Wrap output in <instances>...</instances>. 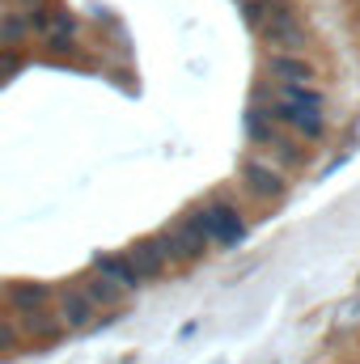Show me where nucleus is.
Listing matches in <instances>:
<instances>
[{"label": "nucleus", "instance_id": "nucleus-19", "mask_svg": "<svg viewBox=\"0 0 360 364\" xmlns=\"http://www.w3.org/2000/svg\"><path fill=\"white\" fill-rule=\"evenodd\" d=\"M17 68H21V55H17V51H4V55H0V81H9Z\"/></svg>", "mask_w": 360, "mask_h": 364}, {"label": "nucleus", "instance_id": "nucleus-8", "mask_svg": "<svg viewBox=\"0 0 360 364\" xmlns=\"http://www.w3.org/2000/svg\"><path fill=\"white\" fill-rule=\"evenodd\" d=\"M127 263L136 267V275H140V279H157V275L166 272V255H162L157 237H140V242L127 250Z\"/></svg>", "mask_w": 360, "mask_h": 364}, {"label": "nucleus", "instance_id": "nucleus-11", "mask_svg": "<svg viewBox=\"0 0 360 364\" xmlns=\"http://www.w3.org/2000/svg\"><path fill=\"white\" fill-rule=\"evenodd\" d=\"M93 272L106 275V279H115L119 288H140L144 279L136 275V267L127 263V255H93Z\"/></svg>", "mask_w": 360, "mask_h": 364}, {"label": "nucleus", "instance_id": "nucleus-7", "mask_svg": "<svg viewBox=\"0 0 360 364\" xmlns=\"http://www.w3.org/2000/svg\"><path fill=\"white\" fill-rule=\"evenodd\" d=\"M268 73L275 77V85H309L318 77L305 55H275V51L268 55Z\"/></svg>", "mask_w": 360, "mask_h": 364}, {"label": "nucleus", "instance_id": "nucleus-14", "mask_svg": "<svg viewBox=\"0 0 360 364\" xmlns=\"http://www.w3.org/2000/svg\"><path fill=\"white\" fill-rule=\"evenodd\" d=\"M271 97H280V102H292V106H309V110H322V93L314 90V85H275Z\"/></svg>", "mask_w": 360, "mask_h": 364}, {"label": "nucleus", "instance_id": "nucleus-18", "mask_svg": "<svg viewBox=\"0 0 360 364\" xmlns=\"http://www.w3.org/2000/svg\"><path fill=\"white\" fill-rule=\"evenodd\" d=\"M271 153H275V161H280V166H301V161H305V153H301V149H297L288 136H284V140H280Z\"/></svg>", "mask_w": 360, "mask_h": 364}, {"label": "nucleus", "instance_id": "nucleus-9", "mask_svg": "<svg viewBox=\"0 0 360 364\" xmlns=\"http://www.w3.org/2000/svg\"><path fill=\"white\" fill-rule=\"evenodd\" d=\"M77 288H81V292L90 296L93 309H119V305H123V296H127V288H119L115 279H106V275H97V272L85 275V279H81Z\"/></svg>", "mask_w": 360, "mask_h": 364}, {"label": "nucleus", "instance_id": "nucleus-17", "mask_svg": "<svg viewBox=\"0 0 360 364\" xmlns=\"http://www.w3.org/2000/svg\"><path fill=\"white\" fill-rule=\"evenodd\" d=\"M26 30H30V26H26V17H17V13L0 17V43H4V47H9V43H17Z\"/></svg>", "mask_w": 360, "mask_h": 364}, {"label": "nucleus", "instance_id": "nucleus-13", "mask_svg": "<svg viewBox=\"0 0 360 364\" xmlns=\"http://www.w3.org/2000/svg\"><path fill=\"white\" fill-rule=\"evenodd\" d=\"M21 326H26L30 335H38V339H55V335L64 331V322H60V314H47V309H34V314H21Z\"/></svg>", "mask_w": 360, "mask_h": 364}, {"label": "nucleus", "instance_id": "nucleus-3", "mask_svg": "<svg viewBox=\"0 0 360 364\" xmlns=\"http://www.w3.org/2000/svg\"><path fill=\"white\" fill-rule=\"evenodd\" d=\"M157 246H162L166 263H191V259L203 255L208 237H203V229H199V220H195V212H191V216H182L179 225H170L166 233H157Z\"/></svg>", "mask_w": 360, "mask_h": 364}, {"label": "nucleus", "instance_id": "nucleus-1", "mask_svg": "<svg viewBox=\"0 0 360 364\" xmlns=\"http://www.w3.org/2000/svg\"><path fill=\"white\" fill-rule=\"evenodd\" d=\"M259 38L275 47V55H301L305 51V26L297 21V13L284 4V0H275V9L268 13V21L259 26Z\"/></svg>", "mask_w": 360, "mask_h": 364}, {"label": "nucleus", "instance_id": "nucleus-12", "mask_svg": "<svg viewBox=\"0 0 360 364\" xmlns=\"http://www.w3.org/2000/svg\"><path fill=\"white\" fill-rule=\"evenodd\" d=\"M21 314H34V309H43L47 305V296H51V288L47 284H34V279H21V284H9V292H4Z\"/></svg>", "mask_w": 360, "mask_h": 364}, {"label": "nucleus", "instance_id": "nucleus-15", "mask_svg": "<svg viewBox=\"0 0 360 364\" xmlns=\"http://www.w3.org/2000/svg\"><path fill=\"white\" fill-rule=\"evenodd\" d=\"M73 38H77V17L55 13V26H51V34H47V47H51V51H68Z\"/></svg>", "mask_w": 360, "mask_h": 364}, {"label": "nucleus", "instance_id": "nucleus-5", "mask_svg": "<svg viewBox=\"0 0 360 364\" xmlns=\"http://www.w3.org/2000/svg\"><path fill=\"white\" fill-rule=\"evenodd\" d=\"M275 123H284V127H292V132H301L305 140H318L322 132H327V123H322V110H309V106H292V102H280V97H271V110H268Z\"/></svg>", "mask_w": 360, "mask_h": 364}, {"label": "nucleus", "instance_id": "nucleus-20", "mask_svg": "<svg viewBox=\"0 0 360 364\" xmlns=\"http://www.w3.org/2000/svg\"><path fill=\"white\" fill-rule=\"evenodd\" d=\"M13 343H17L13 326H9V322H0V352H13Z\"/></svg>", "mask_w": 360, "mask_h": 364}, {"label": "nucleus", "instance_id": "nucleus-4", "mask_svg": "<svg viewBox=\"0 0 360 364\" xmlns=\"http://www.w3.org/2000/svg\"><path fill=\"white\" fill-rule=\"evenodd\" d=\"M242 182H246V191H250L255 199H280V195L288 191L284 170L271 166V161H259V157H246V161H242Z\"/></svg>", "mask_w": 360, "mask_h": 364}, {"label": "nucleus", "instance_id": "nucleus-2", "mask_svg": "<svg viewBox=\"0 0 360 364\" xmlns=\"http://www.w3.org/2000/svg\"><path fill=\"white\" fill-rule=\"evenodd\" d=\"M195 220H199L203 237H208V242H221V246H238L242 233H246V225H242V208H238L233 199H212L208 208L195 212Z\"/></svg>", "mask_w": 360, "mask_h": 364}, {"label": "nucleus", "instance_id": "nucleus-10", "mask_svg": "<svg viewBox=\"0 0 360 364\" xmlns=\"http://www.w3.org/2000/svg\"><path fill=\"white\" fill-rule=\"evenodd\" d=\"M246 136H250V144H259V149H275L284 136H280V123L271 119L263 106H250L246 110Z\"/></svg>", "mask_w": 360, "mask_h": 364}, {"label": "nucleus", "instance_id": "nucleus-6", "mask_svg": "<svg viewBox=\"0 0 360 364\" xmlns=\"http://www.w3.org/2000/svg\"><path fill=\"white\" fill-rule=\"evenodd\" d=\"M60 322H64V331H90L93 322H97V309L90 305V296L81 292V288H64L60 292Z\"/></svg>", "mask_w": 360, "mask_h": 364}, {"label": "nucleus", "instance_id": "nucleus-16", "mask_svg": "<svg viewBox=\"0 0 360 364\" xmlns=\"http://www.w3.org/2000/svg\"><path fill=\"white\" fill-rule=\"evenodd\" d=\"M26 26H30V30H38V34L47 38V34H51V26H55V9H47V4H34V9L26 13Z\"/></svg>", "mask_w": 360, "mask_h": 364}]
</instances>
